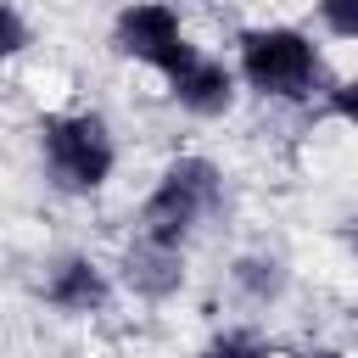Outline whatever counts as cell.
I'll return each mask as SVG.
<instances>
[{
    "instance_id": "2",
    "label": "cell",
    "mask_w": 358,
    "mask_h": 358,
    "mask_svg": "<svg viewBox=\"0 0 358 358\" xmlns=\"http://www.w3.org/2000/svg\"><path fill=\"white\" fill-rule=\"evenodd\" d=\"M39 162L62 196H95L117 173V140L101 112H45L39 117Z\"/></svg>"
},
{
    "instance_id": "8",
    "label": "cell",
    "mask_w": 358,
    "mask_h": 358,
    "mask_svg": "<svg viewBox=\"0 0 358 358\" xmlns=\"http://www.w3.org/2000/svg\"><path fill=\"white\" fill-rule=\"evenodd\" d=\"M235 285H241L252 302H274L280 285H285V268H280L274 257H241V263H235Z\"/></svg>"
},
{
    "instance_id": "3",
    "label": "cell",
    "mask_w": 358,
    "mask_h": 358,
    "mask_svg": "<svg viewBox=\"0 0 358 358\" xmlns=\"http://www.w3.org/2000/svg\"><path fill=\"white\" fill-rule=\"evenodd\" d=\"M218 207H224V168L213 157H173L157 173L151 196L140 201L134 235H151L162 246H185Z\"/></svg>"
},
{
    "instance_id": "12",
    "label": "cell",
    "mask_w": 358,
    "mask_h": 358,
    "mask_svg": "<svg viewBox=\"0 0 358 358\" xmlns=\"http://www.w3.org/2000/svg\"><path fill=\"white\" fill-rule=\"evenodd\" d=\"M324 106H330L341 123H352V129H358V78H341V84H330V90H324Z\"/></svg>"
},
{
    "instance_id": "14",
    "label": "cell",
    "mask_w": 358,
    "mask_h": 358,
    "mask_svg": "<svg viewBox=\"0 0 358 358\" xmlns=\"http://www.w3.org/2000/svg\"><path fill=\"white\" fill-rule=\"evenodd\" d=\"M352 246H358V229H352Z\"/></svg>"
},
{
    "instance_id": "11",
    "label": "cell",
    "mask_w": 358,
    "mask_h": 358,
    "mask_svg": "<svg viewBox=\"0 0 358 358\" xmlns=\"http://www.w3.org/2000/svg\"><path fill=\"white\" fill-rule=\"evenodd\" d=\"M313 6H319V22L336 39H358V0H313Z\"/></svg>"
},
{
    "instance_id": "9",
    "label": "cell",
    "mask_w": 358,
    "mask_h": 358,
    "mask_svg": "<svg viewBox=\"0 0 358 358\" xmlns=\"http://www.w3.org/2000/svg\"><path fill=\"white\" fill-rule=\"evenodd\" d=\"M28 45H34V28H28V17H22L11 0H0V62H17Z\"/></svg>"
},
{
    "instance_id": "6",
    "label": "cell",
    "mask_w": 358,
    "mask_h": 358,
    "mask_svg": "<svg viewBox=\"0 0 358 358\" xmlns=\"http://www.w3.org/2000/svg\"><path fill=\"white\" fill-rule=\"evenodd\" d=\"M45 302L56 308V313H67V319H90V313H101L106 302H112V274L90 257V252H67V257H56L50 268H45Z\"/></svg>"
},
{
    "instance_id": "5",
    "label": "cell",
    "mask_w": 358,
    "mask_h": 358,
    "mask_svg": "<svg viewBox=\"0 0 358 358\" xmlns=\"http://www.w3.org/2000/svg\"><path fill=\"white\" fill-rule=\"evenodd\" d=\"M162 84H168V101H173L179 112H190V117H224V112L235 106V95H241L235 67L218 62V56H207L201 45H196Z\"/></svg>"
},
{
    "instance_id": "7",
    "label": "cell",
    "mask_w": 358,
    "mask_h": 358,
    "mask_svg": "<svg viewBox=\"0 0 358 358\" xmlns=\"http://www.w3.org/2000/svg\"><path fill=\"white\" fill-rule=\"evenodd\" d=\"M123 285L145 302H168L185 285V246H162L151 235H134L123 246Z\"/></svg>"
},
{
    "instance_id": "10",
    "label": "cell",
    "mask_w": 358,
    "mask_h": 358,
    "mask_svg": "<svg viewBox=\"0 0 358 358\" xmlns=\"http://www.w3.org/2000/svg\"><path fill=\"white\" fill-rule=\"evenodd\" d=\"M196 358H263V347H257L246 330H218Z\"/></svg>"
},
{
    "instance_id": "1",
    "label": "cell",
    "mask_w": 358,
    "mask_h": 358,
    "mask_svg": "<svg viewBox=\"0 0 358 358\" xmlns=\"http://www.w3.org/2000/svg\"><path fill=\"white\" fill-rule=\"evenodd\" d=\"M235 78H241V90H252L263 101L302 106V101L324 95V56L308 28L257 22V28L235 34Z\"/></svg>"
},
{
    "instance_id": "13",
    "label": "cell",
    "mask_w": 358,
    "mask_h": 358,
    "mask_svg": "<svg viewBox=\"0 0 358 358\" xmlns=\"http://www.w3.org/2000/svg\"><path fill=\"white\" fill-rule=\"evenodd\" d=\"M302 358H347V352H336V347H308Z\"/></svg>"
},
{
    "instance_id": "4",
    "label": "cell",
    "mask_w": 358,
    "mask_h": 358,
    "mask_svg": "<svg viewBox=\"0 0 358 358\" xmlns=\"http://www.w3.org/2000/svg\"><path fill=\"white\" fill-rule=\"evenodd\" d=\"M112 50H117L123 62H140V67H151L157 78H168V73L196 50V39L185 34L173 0H123L117 17H112Z\"/></svg>"
}]
</instances>
